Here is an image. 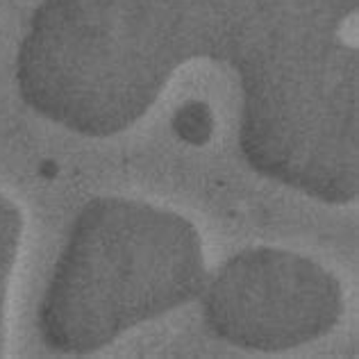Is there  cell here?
I'll list each match as a JSON object with an SVG mask.
<instances>
[{"mask_svg": "<svg viewBox=\"0 0 359 359\" xmlns=\"http://www.w3.org/2000/svg\"><path fill=\"white\" fill-rule=\"evenodd\" d=\"M323 14H294L237 55L250 164L323 201L357 191V60Z\"/></svg>", "mask_w": 359, "mask_h": 359, "instance_id": "cell-1", "label": "cell"}, {"mask_svg": "<svg viewBox=\"0 0 359 359\" xmlns=\"http://www.w3.org/2000/svg\"><path fill=\"white\" fill-rule=\"evenodd\" d=\"M203 245L191 223L135 201H93L73 225L39 311L55 351L91 353L198 294Z\"/></svg>", "mask_w": 359, "mask_h": 359, "instance_id": "cell-2", "label": "cell"}, {"mask_svg": "<svg viewBox=\"0 0 359 359\" xmlns=\"http://www.w3.org/2000/svg\"><path fill=\"white\" fill-rule=\"evenodd\" d=\"M339 282L302 255L257 248L237 255L207 291L216 334L250 351H287L325 334L341 316Z\"/></svg>", "mask_w": 359, "mask_h": 359, "instance_id": "cell-4", "label": "cell"}, {"mask_svg": "<svg viewBox=\"0 0 359 359\" xmlns=\"http://www.w3.org/2000/svg\"><path fill=\"white\" fill-rule=\"evenodd\" d=\"M23 237V216L18 207L0 194V355L5 348V307L9 280L16 266L18 248Z\"/></svg>", "mask_w": 359, "mask_h": 359, "instance_id": "cell-5", "label": "cell"}, {"mask_svg": "<svg viewBox=\"0 0 359 359\" xmlns=\"http://www.w3.org/2000/svg\"><path fill=\"white\" fill-rule=\"evenodd\" d=\"M180 64L123 0H43L18 48L16 80L39 114L98 137L146 114Z\"/></svg>", "mask_w": 359, "mask_h": 359, "instance_id": "cell-3", "label": "cell"}]
</instances>
